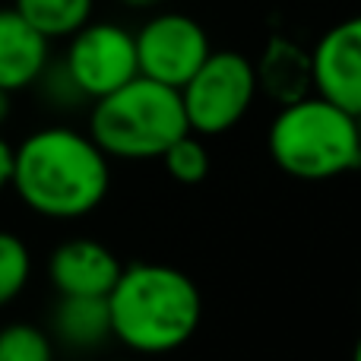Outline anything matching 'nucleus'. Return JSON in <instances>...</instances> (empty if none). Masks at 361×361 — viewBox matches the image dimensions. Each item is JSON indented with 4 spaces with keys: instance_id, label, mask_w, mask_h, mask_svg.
<instances>
[{
    "instance_id": "nucleus-22",
    "label": "nucleus",
    "mask_w": 361,
    "mask_h": 361,
    "mask_svg": "<svg viewBox=\"0 0 361 361\" xmlns=\"http://www.w3.org/2000/svg\"><path fill=\"white\" fill-rule=\"evenodd\" d=\"M355 124H358V137H361V114H355Z\"/></svg>"
},
{
    "instance_id": "nucleus-21",
    "label": "nucleus",
    "mask_w": 361,
    "mask_h": 361,
    "mask_svg": "<svg viewBox=\"0 0 361 361\" xmlns=\"http://www.w3.org/2000/svg\"><path fill=\"white\" fill-rule=\"evenodd\" d=\"M352 361H361V336H358V343H355V352H352Z\"/></svg>"
},
{
    "instance_id": "nucleus-10",
    "label": "nucleus",
    "mask_w": 361,
    "mask_h": 361,
    "mask_svg": "<svg viewBox=\"0 0 361 361\" xmlns=\"http://www.w3.org/2000/svg\"><path fill=\"white\" fill-rule=\"evenodd\" d=\"M51 61V42L32 29L13 6H0V89L23 92L35 86Z\"/></svg>"
},
{
    "instance_id": "nucleus-7",
    "label": "nucleus",
    "mask_w": 361,
    "mask_h": 361,
    "mask_svg": "<svg viewBox=\"0 0 361 361\" xmlns=\"http://www.w3.org/2000/svg\"><path fill=\"white\" fill-rule=\"evenodd\" d=\"M140 76L180 89L209 54V35L187 13H156L133 32Z\"/></svg>"
},
{
    "instance_id": "nucleus-14",
    "label": "nucleus",
    "mask_w": 361,
    "mask_h": 361,
    "mask_svg": "<svg viewBox=\"0 0 361 361\" xmlns=\"http://www.w3.org/2000/svg\"><path fill=\"white\" fill-rule=\"evenodd\" d=\"M32 279V254L29 244L16 231L0 228V307L16 301Z\"/></svg>"
},
{
    "instance_id": "nucleus-18",
    "label": "nucleus",
    "mask_w": 361,
    "mask_h": 361,
    "mask_svg": "<svg viewBox=\"0 0 361 361\" xmlns=\"http://www.w3.org/2000/svg\"><path fill=\"white\" fill-rule=\"evenodd\" d=\"M10 178H13V146L0 137V193L10 190Z\"/></svg>"
},
{
    "instance_id": "nucleus-2",
    "label": "nucleus",
    "mask_w": 361,
    "mask_h": 361,
    "mask_svg": "<svg viewBox=\"0 0 361 361\" xmlns=\"http://www.w3.org/2000/svg\"><path fill=\"white\" fill-rule=\"evenodd\" d=\"M105 298L111 336L140 355L180 349L203 320L197 282L171 263H127Z\"/></svg>"
},
{
    "instance_id": "nucleus-12",
    "label": "nucleus",
    "mask_w": 361,
    "mask_h": 361,
    "mask_svg": "<svg viewBox=\"0 0 361 361\" xmlns=\"http://www.w3.org/2000/svg\"><path fill=\"white\" fill-rule=\"evenodd\" d=\"M51 333L73 352H92L111 339V314L102 295H57L51 311Z\"/></svg>"
},
{
    "instance_id": "nucleus-17",
    "label": "nucleus",
    "mask_w": 361,
    "mask_h": 361,
    "mask_svg": "<svg viewBox=\"0 0 361 361\" xmlns=\"http://www.w3.org/2000/svg\"><path fill=\"white\" fill-rule=\"evenodd\" d=\"M35 86L42 89V95L54 108H73V105H82V102H86V95L76 89V82L70 80L67 67H63L61 61H57V63L48 61V67H44L42 76L35 80Z\"/></svg>"
},
{
    "instance_id": "nucleus-3",
    "label": "nucleus",
    "mask_w": 361,
    "mask_h": 361,
    "mask_svg": "<svg viewBox=\"0 0 361 361\" xmlns=\"http://www.w3.org/2000/svg\"><path fill=\"white\" fill-rule=\"evenodd\" d=\"M267 146L276 169L298 180H330L361 169L355 114L320 92L282 105L269 124Z\"/></svg>"
},
{
    "instance_id": "nucleus-4",
    "label": "nucleus",
    "mask_w": 361,
    "mask_h": 361,
    "mask_svg": "<svg viewBox=\"0 0 361 361\" xmlns=\"http://www.w3.org/2000/svg\"><path fill=\"white\" fill-rule=\"evenodd\" d=\"M190 133L180 89L133 76L92 102L89 137L108 159H159L175 140Z\"/></svg>"
},
{
    "instance_id": "nucleus-15",
    "label": "nucleus",
    "mask_w": 361,
    "mask_h": 361,
    "mask_svg": "<svg viewBox=\"0 0 361 361\" xmlns=\"http://www.w3.org/2000/svg\"><path fill=\"white\" fill-rule=\"evenodd\" d=\"M0 361H54V343L35 324L0 326Z\"/></svg>"
},
{
    "instance_id": "nucleus-20",
    "label": "nucleus",
    "mask_w": 361,
    "mask_h": 361,
    "mask_svg": "<svg viewBox=\"0 0 361 361\" xmlns=\"http://www.w3.org/2000/svg\"><path fill=\"white\" fill-rule=\"evenodd\" d=\"M121 4H124L127 10H156V6H162L165 0H121Z\"/></svg>"
},
{
    "instance_id": "nucleus-19",
    "label": "nucleus",
    "mask_w": 361,
    "mask_h": 361,
    "mask_svg": "<svg viewBox=\"0 0 361 361\" xmlns=\"http://www.w3.org/2000/svg\"><path fill=\"white\" fill-rule=\"evenodd\" d=\"M10 111H13V92H6V89H0V127L10 121Z\"/></svg>"
},
{
    "instance_id": "nucleus-6",
    "label": "nucleus",
    "mask_w": 361,
    "mask_h": 361,
    "mask_svg": "<svg viewBox=\"0 0 361 361\" xmlns=\"http://www.w3.org/2000/svg\"><path fill=\"white\" fill-rule=\"evenodd\" d=\"M61 63L67 67L76 89L86 95V102L114 92L140 73L133 32L114 23H92V19L70 35Z\"/></svg>"
},
{
    "instance_id": "nucleus-5",
    "label": "nucleus",
    "mask_w": 361,
    "mask_h": 361,
    "mask_svg": "<svg viewBox=\"0 0 361 361\" xmlns=\"http://www.w3.org/2000/svg\"><path fill=\"white\" fill-rule=\"evenodd\" d=\"M257 99L254 61L241 51H209L180 86L187 127L197 137H219L241 124Z\"/></svg>"
},
{
    "instance_id": "nucleus-8",
    "label": "nucleus",
    "mask_w": 361,
    "mask_h": 361,
    "mask_svg": "<svg viewBox=\"0 0 361 361\" xmlns=\"http://www.w3.org/2000/svg\"><path fill=\"white\" fill-rule=\"evenodd\" d=\"M314 92L361 114V13L336 23L311 51Z\"/></svg>"
},
{
    "instance_id": "nucleus-1",
    "label": "nucleus",
    "mask_w": 361,
    "mask_h": 361,
    "mask_svg": "<svg viewBox=\"0 0 361 361\" xmlns=\"http://www.w3.org/2000/svg\"><path fill=\"white\" fill-rule=\"evenodd\" d=\"M10 187L25 209L44 219H80L111 190V165L89 133L42 127L13 146Z\"/></svg>"
},
{
    "instance_id": "nucleus-9",
    "label": "nucleus",
    "mask_w": 361,
    "mask_h": 361,
    "mask_svg": "<svg viewBox=\"0 0 361 361\" xmlns=\"http://www.w3.org/2000/svg\"><path fill=\"white\" fill-rule=\"evenodd\" d=\"M121 257L95 238H70L48 257V279L57 295H102L118 282Z\"/></svg>"
},
{
    "instance_id": "nucleus-13",
    "label": "nucleus",
    "mask_w": 361,
    "mask_h": 361,
    "mask_svg": "<svg viewBox=\"0 0 361 361\" xmlns=\"http://www.w3.org/2000/svg\"><path fill=\"white\" fill-rule=\"evenodd\" d=\"M13 10L48 42L70 38L92 19L95 0H13Z\"/></svg>"
},
{
    "instance_id": "nucleus-11",
    "label": "nucleus",
    "mask_w": 361,
    "mask_h": 361,
    "mask_svg": "<svg viewBox=\"0 0 361 361\" xmlns=\"http://www.w3.org/2000/svg\"><path fill=\"white\" fill-rule=\"evenodd\" d=\"M257 92L273 99L276 105H292L314 92V67L311 51L286 35H273L263 44L260 61L254 63Z\"/></svg>"
},
{
    "instance_id": "nucleus-16",
    "label": "nucleus",
    "mask_w": 361,
    "mask_h": 361,
    "mask_svg": "<svg viewBox=\"0 0 361 361\" xmlns=\"http://www.w3.org/2000/svg\"><path fill=\"white\" fill-rule=\"evenodd\" d=\"M159 159L165 162V171H169L178 184L193 187L209 175V149L200 143L197 133H184V137L175 140Z\"/></svg>"
}]
</instances>
